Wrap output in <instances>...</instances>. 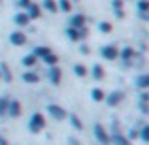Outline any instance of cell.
Listing matches in <instances>:
<instances>
[{"label":"cell","instance_id":"14","mask_svg":"<svg viewBox=\"0 0 149 145\" xmlns=\"http://www.w3.org/2000/svg\"><path fill=\"white\" fill-rule=\"evenodd\" d=\"M13 21H15V25H19V26H26L30 23V19L26 17V13H17L13 17Z\"/></svg>","mask_w":149,"mask_h":145},{"label":"cell","instance_id":"25","mask_svg":"<svg viewBox=\"0 0 149 145\" xmlns=\"http://www.w3.org/2000/svg\"><path fill=\"white\" fill-rule=\"evenodd\" d=\"M74 74H76L77 77H85L87 76V68H85L83 64H74Z\"/></svg>","mask_w":149,"mask_h":145},{"label":"cell","instance_id":"2","mask_svg":"<svg viewBox=\"0 0 149 145\" xmlns=\"http://www.w3.org/2000/svg\"><path fill=\"white\" fill-rule=\"evenodd\" d=\"M47 113L53 117V119H57V121H62V119H66V117H68V113H66L61 105H57V104H49L47 105Z\"/></svg>","mask_w":149,"mask_h":145},{"label":"cell","instance_id":"4","mask_svg":"<svg viewBox=\"0 0 149 145\" xmlns=\"http://www.w3.org/2000/svg\"><path fill=\"white\" fill-rule=\"evenodd\" d=\"M95 136H96V139H98L102 145H108L109 143V134L104 130L102 124H95Z\"/></svg>","mask_w":149,"mask_h":145},{"label":"cell","instance_id":"6","mask_svg":"<svg viewBox=\"0 0 149 145\" xmlns=\"http://www.w3.org/2000/svg\"><path fill=\"white\" fill-rule=\"evenodd\" d=\"M85 23H87V17H85L83 13H76L72 19H70V28L79 30L81 26H85Z\"/></svg>","mask_w":149,"mask_h":145},{"label":"cell","instance_id":"21","mask_svg":"<svg viewBox=\"0 0 149 145\" xmlns=\"http://www.w3.org/2000/svg\"><path fill=\"white\" fill-rule=\"evenodd\" d=\"M44 62L47 66H57L58 64V57L55 53H49V55H45V57H44Z\"/></svg>","mask_w":149,"mask_h":145},{"label":"cell","instance_id":"33","mask_svg":"<svg viewBox=\"0 0 149 145\" xmlns=\"http://www.w3.org/2000/svg\"><path fill=\"white\" fill-rule=\"evenodd\" d=\"M140 109H142L143 115H147V113H149V105L147 104H142V102H140Z\"/></svg>","mask_w":149,"mask_h":145},{"label":"cell","instance_id":"32","mask_svg":"<svg viewBox=\"0 0 149 145\" xmlns=\"http://www.w3.org/2000/svg\"><path fill=\"white\" fill-rule=\"evenodd\" d=\"M111 6H113V10H123V0H113L111 2Z\"/></svg>","mask_w":149,"mask_h":145},{"label":"cell","instance_id":"13","mask_svg":"<svg viewBox=\"0 0 149 145\" xmlns=\"http://www.w3.org/2000/svg\"><path fill=\"white\" fill-rule=\"evenodd\" d=\"M109 143H115V145H130V142H128L125 136H121V134H113V138H109Z\"/></svg>","mask_w":149,"mask_h":145},{"label":"cell","instance_id":"39","mask_svg":"<svg viewBox=\"0 0 149 145\" xmlns=\"http://www.w3.org/2000/svg\"><path fill=\"white\" fill-rule=\"evenodd\" d=\"M140 17H142L143 21H147V19H149V15H147V13H140Z\"/></svg>","mask_w":149,"mask_h":145},{"label":"cell","instance_id":"5","mask_svg":"<svg viewBox=\"0 0 149 145\" xmlns=\"http://www.w3.org/2000/svg\"><path fill=\"white\" fill-rule=\"evenodd\" d=\"M104 100H106V104H108L109 108H115V105H119L121 100H123V92L121 91H113L111 94H108Z\"/></svg>","mask_w":149,"mask_h":145},{"label":"cell","instance_id":"27","mask_svg":"<svg viewBox=\"0 0 149 145\" xmlns=\"http://www.w3.org/2000/svg\"><path fill=\"white\" fill-rule=\"evenodd\" d=\"M140 138H142V142L143 143H147L149 142V124H143V126H142V132H140Z\"/></svg>","mask_w":149,"mask_h":145},{"label":"cell","instance_id":"35","mask_svg":"<svg viewBox=\"0 0 149 145\" xmlns=\"http://www.w3.org/2000/svg\"><path fill=\"white\" fill-rule=\"evenodd\" d=\"M136 138H138V130H130V134H128V142H130V139H136Z\"/></svg>","mask_w":149,"mask_h":145},{"label":"cell","instance_id":"10","mask_svg":"<svg viewBox=\"0 0 149 145\" xmlns=\"http://www.w3.org/2000/svg\"><path fill=\"white\" fill-rule=\"evenodd\" d=\"M40 13H42L40 6H38V4H32V2H30V4H29V8H26V17H29V19H38V17H40Z\"/></svg>","mask_w":149,"mask_h":145},{"label":"cell","instance_id":"24","mask_svg":"<svg viewBox=\"0 0 149 145\" xmlns=\"http://www.w3.org/2000/svg\"><path fill=\"white\" fill-rule=\"evenodd\" d=\"M36 62H38V58L34 57L32 53H30V55H26V57H23V64H25L26 68H30V66H34Z\"/></svg>","mask_w":149,"mask_h":145},{"label":"cell","instance_id":"34","mask_svg":"<svg viewBox=\"0 0 149 145\" xmlns=\"http://www.w3.org/2000/svg\"><path fill=\"white\" fill-rule=\"evenodd\" d=\"M140 100H142V104H147V100H149V94H147L146 91H143L142 94H140Z\"/></svg>","mask_w":149,"mask_h":145},{"label":"cell","instance_id":"38","mask_svg":"<svg viewBox=\"0 0 149 145\" xmlns=\"http://www.w3.org/2000/svg\"><path fill=\"white\" fill-rule=\"evenodd\" d=\"M115 15H117V17H125V13H123V10H117V11H115Z\"/></svg>","mask_w":149,"mask_h":145},{"label":"cell","instance_id":"16","mask_svg":"<svg viewBox=\"0 0 149 145\" xmlns=\"http://www.w3.org/2000/svg\"><path fill=\"white\" fill-rule=\"evenodd\" d=\"M93 77H95L96 81L104 79V66H100V64H95V66H93Z\"/></svg>","mask_w":149,"mask_h":145},{"label":"cell","instance_id":"42","mask_svg":"<svg viewBox=\"0 0 149 145\" xmlns=\"http://www.w3.org/2000/svg\"><path fill=\"white\" fill-rule=\"evenodd\" d=\"M0 79H2V77H0Z\"/></svg>","mask_w":149,"mask_h":145},{"label":"cell","instance_id":"18","mask_svg":"<svg viewBox=\"0 0 149 145\" xmlns=\"http://www.w3.org/2000/svg\"><path fill=\"white\" fill-rule=\"evenodd\" d=\"M68 117H70V123H72V126L76 128V130H81V128H83V123H81V119L76 115V113H70Z\"/></svg>","mask_w":149,"mask_h":145},{"label":"cell","instance_id":"26","mask_svg":"<svg viewBox=\"0 0 149 145\" xmlns=\"http://www.w3.org/2000/svg\"><path fill=\"white\" fill-rule=\"evenodd\" d=\"M57 8H61L62 11H72V2H70V0H58Z\"/></svg>","mask_w":149,"mask_h":145},{"label":"cell","instance_id":"31","mask_svg":"<svg viewBox=\"0 0 149 145\" xmlns=\"http://www.w3.org/2000/svg\"><path fill=\"white\" fill-rule=\"evenodd\" d=\"M98 28L102 30V32H109V30H111V25H109V23H100Z\"/></svg>","mask_w":149,"mask_h":145},{"label":"cell","instance_id":"22","mask_svg":"<svg viewBox=\"0 0 149 145\" xmlns=\"http://www.w3.org/2000/svg\"><path fill=\"white\" fill-rule=\"evenodd\" d=\"M91 96H93V100H95V102H104V98H106V94H104L102 89H93Z\"/></svg>","mask_w":149,"mask_h":145},{"label":"cell","instance_id":"17","mask_svg":"<svg viewBox=\"0 0 149 145\" xmlns=\"http://www.w3.org/2000/svg\"><path fill=\"white\" fill-rule=\"evenodd\" d=\"M136 85H138L140 89H143V91H146V89H149V76H147V74L140 76L138 79H136Z\"/></svg>","mask_w":149,"mask_h":145},{"label":"cell","instance_id":"9","mask_svg":"<svg viewBox=\"0 0 149 145\" xmlns=\"http://www.w3.org/2000/svg\"><path fill=\"white\" fill-rule=\"evenodd\" d=\"M8 115H11V117L21 115V102L19 100H10V104H8Z\"/></svg>","mask_w":149,"mask_h":145},{"label":"cell","instance_id":"19","mask_svg":"<svg viewBox=\"0 0 149 145\" xmlns=\"http://www.w3.org/2000/svg\"><path fill=\"white\" fill-rule=\"evenodd\" d=\"M8 104H10V98L8 96H0V117L8 115Z\"/></svg>","mask_w":149,"mask_h":145},{"label":"cell","instance_id":"1","mask_svg":"<svg viewBox=\"0 0 149 145\" xmlns=\"http://www.w3.org/2000/svg\"><path fill=\"white\" fill-rule=\"evenodd\" d=\"M44 126H45V117L42 115V113H34L29 121V130L32 132V134H38V132L44 130Z\"/></svg>","mask_w":149,"mask_h":145},{"label":"cell","instance_id":"40","mask_svg":"<svg viewBox=\"0 0 149 145\" xmlns=\"http://www.w3.org/2000/svg\"><path fill=\"white\" fill-rule=\"evenodd\" d=\"M0 145H8V142H6V138H2V136H0Z\"/></svg>","mask_w":149,"mask_h":145},{"label":"cell","instance_id":"37","mask_svg":"<svg viewBox=\"0 0 149 145\" xmlns=\"http://www.w3.org/2000/svg\"><path fill=\"white\" fill-rule=\"evenodd\" d=\"M81 53H83V55H89V47H87V45H81Z\"/></svg>","mask_w":149,"mask_h":145},{"label":"cell","instance_id":"11","mask_svg":"<svg viewBox=\"0 0 149 145\" xmlns=\"http://www.w3.org/2000/svg\"><path fill=\"white\" fill-rule=\"evenodd\" d=\"M0 77H4L6 83H10V81H11V72H10V66H8L6 62L0 64Z\"/></svg>","mask_w":149,"mask_h":145},{"label":"cell","instance_id":"30","mask_svg":"<svg viewBox=\"0 0 149 145\" xmlns=\"http://www.w3.org/2000/svg\"><path fill=\"white\" fill-rule=\"evenodd\" d=\"M77 32H79V40H85V38H87V34H89V30H87V26H81Z\"/></svg>","mask_w":149,"mask_h":145},{"label":"cell","instance_id":"29","mask_svg":"<svg viewBox=\"0 0 149 145\" xmlns=\"http://www.w3.org/2000/svg\"><path fill=\"white\" fill-rule=\"evenodd\" d=\"M138 10H140V13H147L149 11V2L147 0H140L138 2Z\"/></svg>","mask_w":149,"mask_h":145},{"label":"cell","instance_id":"3","mask_svg":"<svg viewBox=\"0 0 149 145\" xmlns=\"http://www.w3.org/2000/svg\"><path fill=\"white\" fill-rule=\"evenodd\" d=\"M100 55L106 60H115V58H119V49L113 47V45H104V47L100 49Z\"/></svg>","mask_w":149,"mask_h":145},{"label":"cell","instance_id":"20","mask_svg":"<svg viewBox=\"0 0 149 145\" xmlns=\"http://www.w3.org/2000/svg\"><path fill=\"white\" fill-rule=\"evenodd\" d=\"M134 49L132 47H125L123 51H119V57L121 58H125V60H130V58H134Z\"/></svg>","mask_w":149,"mask_h":145},{"label":"cell","instance_id":"41","mask_svg":"<svg viewBox=\"0 0 149 145\" xmlns=\"http://www.w3.org/2000/svg\"><path fill=\"white\" fill-rule=\"evenodd\" d=\"M70 145H79V142L77 139H70Z\"/></svg>","mask_w":149,"mask_h":145},{"label":"cell","instance_id":"23","mask_svg":"<svg viewBox=\"0 0 149 145\" xmlns=\"http://www.w3.org/2000/svg\"><path fill=\"white\" fill-rule=\"evenodd\" d=\"M42 6H44V10L51 11V13H55V11L58 10V8H57V2H55V0H44V4H42Z\"/></svg>","mask_w":149,"mask_h":145},{"label":"cell","instance_id":"36","mask_svg":"<svg viewBox=\"0 0 149 145\" xmlns=\"http://www.w3.org/2000/svg\"><path fill=\"white\" fill-rule=\"evenodd\" d=\"M29 4H30V0H19L17 6H19V8H29Z\"/></svg>","mask_w":149,"mask_h":145},{"label":"cell","instance_id":"8","mask_svg":"<svg viewBox=\"0 0 149 145\" xmlns=\"http://www.w3.org/2000/svg\"><path fill=\"white\" fill-rule=\"evenodd\" d=\"M61 79H62V70L58 68V66H51L49 68V81L53 85H58Z\"/></svg>","mask_w":149,"mask_h":145},{"label":"cell","instance_id":"7","mask_svg":"<svg viewBox=\"0 0 149 145\" xmlns=\"http://www.w3.org/2000/svg\"><path fill=\"white\" fill-rule=\"evenodd\" d=\"M10 42L13 45H25L26 44V34L21 32V30H15V32L10 34Z\"/></svg>","mask_w":149,"mask_h":145},{"label":"cell","instance_id":"15","mask_svg":"<svg viewBox=\"0 0 149 145\" xmlns=\"http://www.w3.org/2000/svg\"><path fill=\"white\" fill-rule=\"evenodd\" d=\"M23 81H25V83H38L40 77H38V74H34V72H25L23 74Z\"/></svg>","mask_w":149,"mask_h":145},{"label":"cell","instance_id":"28","mask_svg":"<svg viewBox=\"0 0 149 145\" xmlns=\"http://www.w3.org/2000/svg\"><path fill=\"white\" fill-rule=\"evenodd\" d=\"M66 36H68L72 42H77V40H79V32H77L76 28H68V30H66Z\"/></svg>","mask_w":149,"mask_h":145},{"label":"cell","instance_id":"12","mask_svg":"<svg viewBox=\"0 0 149 145\" xmlns=\"http://www.w3.org/2000/svg\"><path fill=\"white\" fill-rule=\"evenodd\" d=\"M49 53H51V49L45 47V45H38V47H34V51H32V55L36 58H44L45 55H49Z\"/></svg>","mask_w":149,"mask_h":145}]
</instances>
